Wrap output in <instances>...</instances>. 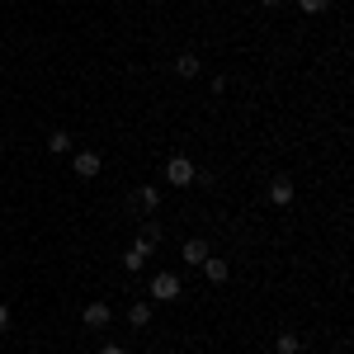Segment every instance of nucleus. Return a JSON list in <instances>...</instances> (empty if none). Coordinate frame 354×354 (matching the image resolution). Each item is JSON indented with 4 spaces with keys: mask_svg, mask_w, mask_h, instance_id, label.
<instances>
[{
    "mask_svg": "<svg viewBox=\"0 0 354 354\" xmlns=\"http://www.w3.org/2000/svg\"><path fill=\"white\" fill-rule=\"evenodd\" d=\"M165 180H170L175 189H185V185H194V180H198V170H194L189 156H170V161H165Z\"/></svg>",
    "mask_w": 354,
    "mask_h": 354,
    "instance_id": "f257e3e1",
    "label": "nucleus"
},
{
    "mask_svg": "<svg viewBox=\"0 0 354 354\" xmlns=\"http://www.w3.org/2000/svg\"><path fill=\"white\" fill-rule=\"evenodd\" d=\"M151 298H156V302H175V298H185V283H180L175 274H156V279H151Z\"/></svg>",
    "mask_w": 354,
    "mask_h": 354,
    "instance_id": "f03ea898",
    "label": "nucleus"
},
{
    "mask_svg": "<svg viewBox=\"0 0 354 354\" xmlns=\"http://www.w3.org/2000/svg\"><path fill=\"white\" fill-rule=\"evenodd\" d=\"M133 208H142V213H156V208H161V189L137 185V189H133Z\"/></svg>",
    "mask_w": 354,
    "mask_h": 354,
    "instance_id": "7ed1b4c3",
    "label": "nucleus"
},
{
    "mask_svg": "<svg viewBox=\"0 0 354 354\" xmlns=\"http://www.w3.org/2000/svg\"><path fill=\"white\" fill-rule=\"evenodd\" d=\"M198 270H203V279H208V283H227V274H232V265H227L222 255H208V260H203Z\"/></svg>",
    "mask_w": 354,
    "mask_h": 354,
    "instance_id": "20e7f679",
    "label": "nucleus"
},
{
    "mask_svg": "<svg viewBox=\"0 0 354 354\" xmlns=\"http://www.w3.org/2000/svg\"><path fill=\"white\" fill-rule=\"evenodd\" d=\"M270 203L274 208H288V203H293V180H288V175H279L270 185Z\"/></svg>",
    "mask_w": 354,
    "mask_h": 354,
    "instance_id": "39448f33",
    "label": "nucleus"
},
{
    "mask_svg": "<svg viewBox=\"0 0 354 354\" xmlns=\"http://www.w3.org/2000/svg\"><path fill=\"white\" fill-rule=\"evenodd\" d=\"M180 255H185V265H194V270H198L213 250H208V241H203V236H194V241H185V250H180Z\"/></svg>",
    "mask_w": 354,
    "mask_h": 354,
    "instance_id": "423d86ee",
    "label": "nucleus"
},
{
    "mask_svg": "<svg viewBox=\"0 0 354 354\" xmlns=\"http://www.w3.org/2000/svg\"><path fill=\"white\" fill-rule=\"evenodd\" d=\"M113 322V312H109V302H90L85 307V326H95V330H104Z\"/></svg>",
    "mask_w": 354,
    "mask_h": 354,
    "instance_id": "0eeeda50",
    "label": "nucleus"
},
{
    "mask_svg": "<svg viewBox=\"0 0 354 354\" xmlns=\"http://www.w3.org/2000/svg\"><path fill=\"white\" fill-rule=\"evenodd\" d=\"M100 151H76V175H81V180H95V175H100Z\"/></svg>",
    "mask_w": 354,
    "mask_h": 354,
    "instance_id": "6e6552de",
    "label": "nucleus"
},
{
    "mask_svg": "<svg viewBox=\"0 0 354 354\" xmlns=\"http://www.w3.org/2000/svg\"><path fill=\"white\" fill-rule=\"evenodd\" d=\"M198 71H203V62H198L194 53H180V57H175V76H180V81H194Z\"/></svg>",
    "mask_w": 354,
    "mask_h": 354,
    "instance_id": "1a4fd4ad",
    "label": "nucleus"
},
{
    "mask_svg": "<svg viewBox=\"0 0 354 354\" xmlns=\"http://www.w3.org/2000/svg\"><path fill=\"white\" fill-rule=\"evenodd\" d=\"M147 255H151V245H147V241H133V245H128V255H123V270H142V265H147Z\"/></svg>",
    "mask_w": 354,
    "mask_h": 354,
    "instance_id": "9d476101",
    "label": "nucleus"
},
{
    "mask_svg": "<svg viewBox=\"0 0 354 354\" xmlns=\"http://www.w3.org/2000/svg\"><path fill=\"white\" fill-rule=\"evenodd\" d=\"M274 350H279V354H302V335H298V330H279Z\"/></svg>",
    "mask_w": 354,
    "mask_h": 354,
    "instance_id": "9b49d317",
    "label": "nucleus"
},
{
    "mask_svg": "<svg viewBox=\"0 0 354 354\" xmlns=\"http://www.w3.org/2000/svg\"><path fill=\"white\" fill-rule=\"evenodd\" d=\"M128 322H133V330L147 326V322H151V302H133V307H128Z\"/></svg>",
    "mask_w": 354,
    "mask_h": 354,
    "instance_id": "f8f14e48",
    "label": "nucleus"
},
{
    "mask_svg": "<svg viewBox=\"0 0 354 354\" xmlns=\"http://www.w3.org/2000/svg\"><path fill=\"white\" fill-rule=\"evenodd\" d=\"M48 151H53V156H66V151H71V133H62V128H57V133L48 137Z\"/></svg>",
    "mask_w": 354,
    "mask_h": 354,
    "instance_id": "ddd939ff",
    "label": "nucleus"
},
{
    "mask_svg": "<svg viewBox=\"0 0 354 354\" xmlns=\"http://www.w3.org/2000/svg\"><path fill=\"white\" fill-rule=\"evenodd\" d=\"M161 236H165V232H161V222H156V218H147V222H142V241H147V245H156Z\"/></svg>",
    "mask_w": 354,
    "mask_h": 354,
    "instance_id": "4468645a",
    "label": "nucleus"
},
{
    "mask_svg": "<svg viewBox=\"0 0 354 354\" xmlns=\"http://www.w3.org/2000/svg\"><path fill=\"white\" fill-rule=\"evenodd\" d=\"M298 5H302V10H307V15H322V10H326L330 0H298Z\"/></svg>",
    "mask_w": 354,
    "mask_h": 354,
    "instance_id": "2eb2a0df",
    "label": "nucleus"
},
{
    "mask_svg": "<svg viewBox=\"0 0 354 354\" xmlns=\"http://www.w3.org/2000/svg\"><path fill=\"white\" fill-rule=\"evenodd\" d=\"M5 326H10V307H0V335H5Z\"/></svg>",
    "mask_w": 354,
    "mask_h": 354,
    "instance_id": "dca6fc26",
    "label": "nucleus"
},
{
    "mask_svg": "<svg viewBox=\"0 0 354 354\" xmlns=\"http://www.w3.org/2000/svg\"><path fill=\"white\" fill-rule=\"evenodd\" d=\"M100 354H128V350H123V345H104Z\"/></svg>",
    "mask_w": 354,
    "mask_h": 354,
    "instance_id": "f3484780",
    "label": "nucleus"
},
{
    "mask_svg": "<svg viewBox=\"0 0 354 354\" xmlns=\"http://www.w3.org/2000/svg\"><path fill=\"white\" fill-rule=\"evenodd\" d=\"M265 5H283V0H265Z\"/></svg>",
    "mask_w": 354,
    "mask_h": 354,
    "instance_id": "a211bd4d",
    "label": "nucleus"
},
{
    "mask_svg": "<svg viewBox=\"0 0 354 354\" xmlns=\"http://www.w3.org/2000/svg\"><path fill=\"white\" fill-rule=\"evenodd\" d=\"M0 151H5V142H0Z\"/></svg>",
    "mask_w": 354,
    "mask_h": 354,
    "instance_id": "6ab92c4d",
    "label": "nucleus"
},
{
    "mask_svg": "<svg viewBox=\"0 0 354 354\" xmlns=\"http://www.w3.org/2000/svg\"><path fill=\"white\" fill-rule=\"evenodd\" d=\"M156 354H165V350H156Z\"/></svg>",
    "mask_w": 354,
    "mask_h": 354,
    "instance_id": "aec40b11",
    "label": "nucleus"
}]
</instances>
